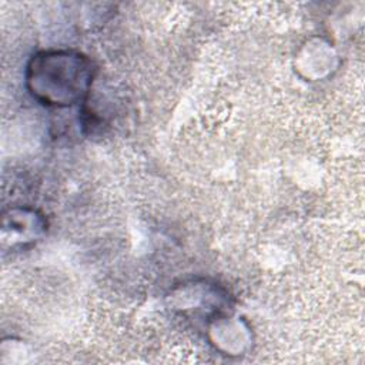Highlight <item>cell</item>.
<instances>
[{
	"label": "cell",
	"instance_id": "1",
	"mask_svg": "<svg viewBox=\"0 0 365 365\" xmlns=\"http://www.w3.org/2000/svg\"><path fill=\"white\" fill-rule=\"evenodd\" d=\"M27 86L43 104L67 107L81 101L93 83L91 61L74 51H43L27 66Z\"/></svg>",
	"mask_w": 365,
	"mask_h": 365
}]
</instances>
